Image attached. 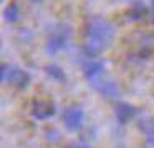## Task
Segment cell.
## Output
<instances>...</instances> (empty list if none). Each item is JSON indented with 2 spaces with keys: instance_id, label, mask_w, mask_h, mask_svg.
<instances>
[{
  "instance_id": "obj_6",
  "label": "cell",
  "mask_w": 154,
  "mask_h": 148,
  "mask_svg": "<svg viewBox=\"0 0 154 148\" xmlns=\"http://www.w3.org/2000/svg\"><path fill=\"white\" fill-rule=\"evenodd\" d=\"M55 103L50 100H33L30 107V113L37 120H48L55 115Z\"/></svg>"
},
{
  "instance_id": "obj_9",
  "label": "cell",
  "mask_w": 154,
  "mask_h": 148,
  "mask_svg": "<svg viewBox=\"0 0 154 148\" xmlns=\"http://www.w3.org/2000/svg\"><path fill=\"white\" fill-rule=\"evenodd\" d=\"M139 130L146 135L147 141H154V117H144L137 123Z\"/></svg>"
},
{
  "instance_id": "obj_4",
  "label": "cell",
  "mask_w": 154,
  "mask_h": 148,
  "mask_svg": "<svg viewBox=\"0 0 154 148\" xmlns=\"http://www.w3.org/2000/svg\"><path fill=\"white\" fill-rule=\"evenodd\" d=\"M90 85L100 95H103L104 98H118L121 95L118 82H114L113 78H109L106 73H101L100 77H96L94 80H91Z\"/></svg>"
},
{
  "instance_id": "obj_7",
  "label": "cell",
  "mask_w": 154,
  "mask_h": 148,
  "mask_svg": "<svg viewBox=\"0 0 154 148\" xmlns=\"http://www.w3.org/2000/svg\"><path fill=\"white\" fill-rule=\"evenodd\" d=\"M114 117L119 121V125H126L136 117V108L126 101H118L114 107Z\"/></svg>"
},
{
  "instance_id": "obj_3",
  "label": "cell",
  "mask_w": 154,
  "mask_h": 148,
  "mask_svg": "<svg viewBox=\"0 0 154 148\" xmlns=\"http://www.w3.org/2000/svg\"><path fill=\"white\" fill-rule=\"evenodd\" d=\"M61 121L68 131H80L85 123V111L80 105H68L61 113Z\"/></svg>"
},
{
  "instance_id": "obj_5",
  "label": "cell",
  "mask_w": 154,
  "mask_h": 148,
  "mask_svg": "<svg viewBox=\"0 0 154 148\" xmlns=\"http://www.w3.org/2000/svg\"><path fill=\"white\" fill-rule=\"evenodd\" d=\"M68 38H70V27L68 25H58L47 40V52L51 55L60 52L61 48L66 47Z\"/></svg>"
},
{
  "instance_id": "obj_2",
  "label": "cell",
  "mask_w": 154,
  "mask_h": 148,
  "mask_svg": "<svg viewBox=\"0 0 154 148\" xmlns=\"http://www.w3.org/2000/svg\"><path fill=\"white\" fill-rule=\"evenodd\" d=\"M0 78L2 82L10 87L17 88V90H25V88L30 85V73L27 70L20 67H14V65H8V63H2L0 67Z\"/></svg>"
},
{
  "instance_id": "obj_12",
  "label": "cell",
  "mask_w": 154,
  "mask_h": 148,
  "mask_svg": "<svg viewBox=\"0 0 154 148\" xmlns=\"http://www.w3.org/2000/svg\"><path fill=\"white\" fill-rule=\"evenodd\" d=\"M4 17L7 22H10V24H15V22L18 20V17H20V8H18L17 4H14L12 2L10 5H7L4 10Z\"/></svg>"
},
{
  "instance_id": "obj_1",
  "label": "cell",
  "mask_w": 154,
  "mask_h": 148,
  "mask_svg": "<svg viewBox=\"0 0 154 148\" xmlns=\"http://www.w3.org/2000/svg\"><path fill=\"white\" fill-rule=\"evenodd\" d=\"M114 34H116V30H114L113 24L108 22L106 18L98 17V15L86 18V22L83 25V37H85L83 52H85V55L94 60V57L103 53L109 47V43L114 38Z\"/></svg>"
},
{
  "instance_id": "obj_15",
  "label": "cell",
  "mask_w": 154,
  "mask_h": 148,
  "mask_svg": "<svg viewBox=\"0 0 154 148\" xmlns=\"http://www.w3.org/2000/svg\"><path fill=\"white\" fill-rule=\"evenodd\" d=\"M152 12H154V0H152Z\"/></svg>"
},
{
  "instance_id": "obj_13",
  "label": "cell",
  "mask_w": 154,
  "mask_h": 148,
  "mask_svg": "<svg viewBox=\"0 0 154 148\" xmlns=\"http://www.w3.org/2000/svg\"><path fill=\"white\" fill-rule=\"evenodd\" d=\"M76 148H91V146H83V145H80V146H76Z\"/></svg>"
},
{
  "instance_id": "obj_8",
  "label": "cell",
  "mask_w": 154,
  "mask_h": 148,
  "mask_svg": "<svg viewBox=\"0 0 154 148\" xmlns=\"http://www.w3.org/2000/svg\"><path fill=\"white\" fill-rule=\"evenodd\" d=\"M101 73H104V63L100 60H90L83 67V75L88 82L94 80V78L100 77Z\"/></svg>"
},
{
  "instance_id": "obj_14",
  "label": "cell",
  "mask_w": 154,
  "mask_h": 148,
  "mask_svg": "<svg viewBox=\"0 0 154 148\" xmlns=\"http://www.w3.org/2000/svg\"><path fill=\"white\" fill-rule=\"evenodd\" d=\"M32 2H35V4H38V2H42V0H32Z\"/></svg>"
},
{
  "instance_id": "obj_10",
  "label": "cell",
  "mask_w": 154,
  "mask_h": 148,
  "mask_svg": "<svg viewBox=\"0 0 154 148\" xmlns=\"http://www.w3.org/2000/svg\"><path fill=\"white\" fill-rule=\"evenodd\" d=\"M45 72H47V75L51 80L58 82V83H65V82H66V75H65L63 68L58 67V65H55V63L47 65V67H45Z\"/></svg>"
},
{
  "instance_id": "obj_11",
  "label": "cell",
  "mask_w": 154,
  "mask_h": 148,
  "mask_svg": "<svg viewBox=\"0 0 154 148\" xmlns=\"http://www.w3.org/2000/svg\"><path fill=\"white\" fill-rule=\"evenodd\" d=\"M147 15V7L143 4V2H134L129 8V17L133 20H143Z\"/></svg>"
}]
</instances>
